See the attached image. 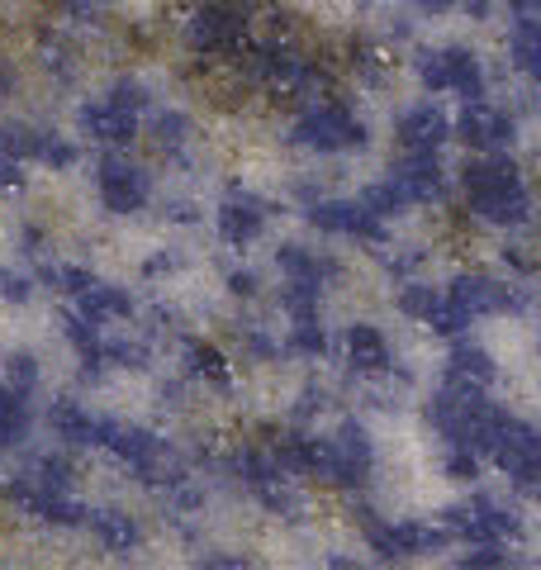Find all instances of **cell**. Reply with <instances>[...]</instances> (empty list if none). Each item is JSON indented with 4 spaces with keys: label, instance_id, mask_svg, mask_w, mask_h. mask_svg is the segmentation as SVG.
Masks as SVG:
<instances>
[{
    "label": "cell",
    "instance_id": "484cf974",
    "mask_svg": "<svg viewBox=\"0 0 541 570\" xmlns=\"http://www.w3.org/2000/svg\"><path fill=\"white\" fill-rule=\"evenodd\" d=\"M29 433V395L6 385L0 390V448H14Z\"/></svg>",
    "mask_w": 541,
    "mask_h": 570
},
{
    "label": "cell",
    "instance_id": "7402d4cb",
    "mask_svg": "<svg viewBox=\"0 0 541 570\" xmlns=\"http://www.w3.org/2000/svg\"><path fill=\"white\" fill-rule=\"evenodd\" d=\"M451 381H465V385H480V390H490L499 381V366H494V356L475 347V343H456L451 347Z\"/></svg>",
    "mask_w": 541,
    "mask_h": 570
},
{
    "label": "cell",
    "instance_id": "9a60e30c",
    "mask_svg": "<svg viewBox=\"0 0 541 570\" xmlns=\"http://www.w3.org/2000/svg\"><path fill=\"white\" fill-rule=\"evenodd\" d=\"M461 138L471 142V148H480V153H503L513 142V119L499 110V105H490V100H471L465 105V115H461Z\"/></svg>",
    "mask_w": 541,
    "mask_h": 570
},
{
    "label": "cell",
    "instance_id": "2e32d148",
    "mask_svg": "<svg viewBox=\"0 0 541 570\" xmlns=\"http://www.w3.org/2000/svg\"><path fill=\"white\" fill-rule=\"evenodd\" d=\"M390 181L404 190L409 205H432V200H442V186H446V181H442L437 153H400V163H394Z\"/></svg>",
    "mask_w": 541,
    "mask_h": 570
},
{
    "label": "cell",
    "instance_id": "8992f818",
    "mask_svg": "<svg viewBox=\"0 0 541 570\" xmlns=\"http://www.w3.org/2000/svg\"><path fill=\"white\" fill-rule=\"evenodd\" d=\"M148 110V96H142V86H115L110 96L90 100L81 110V134L96 138V142H110V148H124V142L138 138V115Z\"/></svg>",
    "mask_w": 541,
    "mask_h": 570
},
{
    "label": "cell",
    "instance_id": "277c9868",
    "mask_svg": "<svg viewBox=\"0 0 541 570\" xmlns=\"http://www.w3.org/2000/svg\"><path fill=\"white\" fill-rule=\"evenodd\" d=\"M371 466H375L371 438L361 433L356 423H342L337 433L314 438V466H309V475L328 480V485H337V490L366 485V480H371Z\"/></svg>",
    "mask_w": 541,
    "mask_h": 570
},
{
    "label": "cell",
    "instance_id": "7a4b0ae2",
    "mask_svg": "<svg viewBox=\"0 0 541 570\" xmlns=\"http://www.w3.org/2000/svg\"><path fill=\"white\" fill-rule=\"evenodd\" d=\"M461 190L475 219L499 224V228H518L532 219V190L522 181V171L499 153H480V163L461 171Z\"/></svg>",
    "mask_w": 541,
    "mask_h": 570
},
{
    "label": "cell",
    "instance_id": "cb8c5ba5",
    "mask_svg": "<svg viewBox=\"0 0 541 570\" xmlns=\"http://www.w3.org/2000/svg\"><path fill=\"white\" fill-rule=\"evenodd\" d=\"M86 523H90V532L100 538L105 551H134L138 538H142L138 523L129 519V513H119V509H100V513H90Z\"/></svg>",
    "mask_w": 541,
    "mask_h": 570
},
{
    "label": "cell",
    "instance_id": "4316f807",
    "mask_svg": "<svg viewBox=\"0 0 541 570\" xmlns=\"http://www.w3.org/2000/svg\"><path fill=\"white\" fill-rule=\"evenodd\" d=\"M186 371L195 381H209V385H228V356L209 343H186Z\"/></svg>",
    "mask_w": 541,
    "mask_h": 570
},
{
    "label": "cell",
    "instance_id": "603a6c76",
    "mask_svg": "<svg viewBox=\"0 0 541 570\" xmlns=\"http://www.w3.org/2000/svg\"><path fill=\"white\" fill-rule=\"evenodd\" d=\"M276 262H281L285 281H304V285H318V291H323V281L333 276V262L309 253V247H299V243H285L276 253Z\"/></svg>",
    "mask_w": 541,
    "mask_h": 570
},
{
    "label": "cell",
    "instance_id": "e575fe53",
    "mask_svg": "<svg viewBox=\"0 0 541 570\" xmlns=\"http://www.w3.org/2000/svg\"><path fill=\"white\" fill-rule=\"evenodd\" d=\"M419 10L427 14H446V10H461V6H484V0H413Z\"/></svg>",
    "mask_w": 541,
    "mask_h": 570
},
{
    "label": "cell",
    "instance_id": "8fae6325",
    "mask_svg": "<svg viewBox=\"0 0 541 570\" xmlns=\"http://www.w3.org/2000/svg\"><path fill=\"white\" fill-rule=\"evenodd\" d=\"M446 528L461 532L465 542H490V547H509L518 532H522L518 513L503 509L499 499H475V504H465V509H451L446 513Z\"/></svg>",
    "mask_w": 541,
    "mask_h": 570
},
{
    "label": "cell",
    "instance_id": "1f68e13d",
    "mask_svg": "<svg viewBox=\"0 0 541 570\" xmlns=\"http://www.w3.org/2000/svg\"><path fill=\"white\" fill-rule=\"evenodd\" d=\"M10 385H14V390H24V395H33V385H39V362H33L29 352L10 356Z\"/></svg>",
    "mask_w": 541,
    "mask_h": 570
},
{
    "label": "cell",
    "instance_id": "d6986e66",
    "mask_svg": "<svg viewBox=\"0 0 541 570\" xmlns=\"http://www.w3.org/2000/svg\"><path fill=\"white\" fill-rule=\"evenodd\" d=\"M342 352H347V366L356 376H390V343L375 324H352L347 337H342Z\"/></svg>",
    "mask_w": 541,
    "mask_h": 570
},
{
    "label": "cell",
    "instance_id": "d4e9b609",
    "mask_svg": "<svg viewBox=\"0 0 541 570\" xmlns=\"http://www.w3.org/2000/svg\"><path fill=\"white\" fill-rule=\"evenodd\" d=\"M509 52H513L518 71H528L532 81H541V20H518L509 33Z\"/></svg>",
    "mask_w": 541,
    "mask_h": 570
},
{
    "label": "cell",
    "instance_id": "3957f363",
    "mask_svg": "<svg viewBox=\"0 0 541 570\" xmlns=\"http://www.w3.org/2000/svg\"><path fill=\"white\" fill-rule=\"evenodd\" d=\"M522 305V295L513 291V285H499L494 276H461L451 291L442 295L437 314H432V328L446 333V337H461L471 324H480V318L490 314H509Z\"/></svg>",
    "mask_w": 541,
    "mask_h": 570
},
{
    "label": "cell",
    "instance_id": "5b68a950",
    "mask_svg": "<svg viewBox=\"0 0 541 570\" xmlns=\"http://www.w3.org/2000/svg\"><path fill=\"white\" fill-rule=\"evenodd\" d=\"M295 142H304V148H314V153H352L361 148L371 134H366V119H361L352 105H342V100H323L314 105V110H304L295 119V129H291Z\"/></svg>",
    "mask_w": 541,
    "mask_h": 570
},
{
    "label": "cell",
    "instance_id": "ac0fdd59",
    "mask_svg": "<svg viewBox=\"0 0 541 570\" xmlns=\"http://www.w3.org/2000/svg\"><path fill=\"white\" fill-rule=\"evenodd\" d=\"M266 219H270V209H266L262 195H252V190H233L228 200L219 205V234H224L228 243H238V247L257 243L262 228H266Z\"/></svg>",
    "mask_w": 541,
    "mask_h": 570
},
{
    "label": "cell",
    "instance_id": "ba28073f",
    "mask_svg": "<svg viewBox=\"0 0 541 570\" xmlns=\"http://www.w3.org/2000/svg\"><path fill=\"white\" fill-rule=\"evenodd\" d=\"M100 448H110L124 466L142 480H171V452L167 442L148 428H134V423H115V419H100Z\"/></svg>",
    "mask_w": 541,
    "mask_h": 570
},
{
    "label": "cell",
    "instance_id": "7c38bea8",
    "mask_svg": "<svg viewBox=\"0 0 541 570\" xmlns=\"http://www.w3.org/2000/svg\"><path fill=\"white\" fill-rule=\"evenodd\" d=\"M494 461L503 466V475L513 480L518 490L541 494V433L528 423H509V433L499 438Z\"/></svg>",
    "mask_w": 541,
    "mask_h": 570
},
{
    "label": "cell",
    "instance_id": "f546056e",
    "mask_svg": "<svg viewBox=\"0 0 541 570\" xmlns=\"http://www.w3.org/2000/svg\"><path fill=\"white\" fill-rule=\"evenodd\" d=\"M153 134H157L161 148H180V142L190 138V119H186V115H157Z\"/></svg>",
    "mask_w": 541,
    "mask_h": 570
},
{
    "label": "cell",
    "instance_id": "e0dca14e",
    "mask_svg": "<svg viewBox=\"0 0 541 570\" xmlns=\"http://www.w3.org/2000/svg\"><path fill=\"white\" fill-rule=\"evenodd\" d=\"M394 134H400V153H442V142L451 138V119L437 105H413L400 115Z\"/></svg>",
    "mask_w": 541,
    "mask_h": 570
},
{
    "label": "cell",
    "instance_id": "9c48e42d",
    "mask_svg": "<svg viewBox=\"0 0 541 570\" xmlns=\"http://www.w3.org/2000/svg\"><path fill=\"white\" fill-rule=\"evenodd\" d=\"M419 77H423L427 91L461 96L465 105L484 100V62L475 58L471 48H432V52H423Z\"/></svg>",
    "mask_w": 541,
    "mask_h": 570
},
{
    "label": "cell",
    "instance_id": "44dd1931",
    "mask_svg": "<svg viewBox=\"0 0 541 570\" xmlns=\"http://www.w3.org/2000/svg\"><path fill=\"white\" fill-rule=\"evenodd\" d=\"M48 423H52V433H58L62 442H71V448H90V442H100V419L86 414L77 400L52 404L48 409Z\"/></svg>",
    "mask_w": 541,
    "mask_h": 570
},
{
    "label": "cell",
    "instance_id": "30bf717a",
    "mask_svg": "<svg viewBox=\"0 0 541 570\" xmlns=\"http://www.w3.org/2000/svg\"><path fill=\"white\" fill-rule=\"evenodd\" d=\"M96 190H100V205L110 214H138L153 195V176L138 163H124V157H100Z\"/></svg>",
    "mask_w": 541,
    "mask_h": 570
},
{
    "label": "cell",
    "instance_id": "836d02e7",
    "mask_svg": "<svg viewBox=\"0 0 541 570\" xmlns=\"http://www.w3.org/2000/svg\"><path fill=\"white\" fill-rule=\"evenodd\" d=\"M503 262H509L513 272H522V276L537 272V253H528V247H522V243H509V253H503Z\"/></svg>",
    "mask_w": 541,
    "mask_h": 570
},
{
    "label": "cell",
    "instance_id": "83f0119b",
    "mask_svg": "<svg viewBox=\"0 0 541 570\" xmlns=\"http://www.w3.org/2000/svg\"><path fill=\"white\" fill-rule=\"evenodd\" d=\"M437 305H442V291H432V285H423V281H404L400 285V309L409 318H419V324H432Z\"/></svg>",
    "mask_w": 541,
    "mask_h": 570
},
{
    "label": "cell",
    "instance_id": "ffe728a7",
    "mask_svg": "<svg viewBox=\"0 0 541 570\" xmlns=\"http://www.w3.org/2000/svg\"><path fill=\"white\" fill-rule=\"evenodd\" d=\"M77 309L90 318V324H100V328H110V324H124V318L134 314V299L119 291V285H90L86 295H77Z\"/></svg>",
    "mask_w": 541,
    "mask_h": 570
},
{
    "label": "cell",
    "instance_id": "f1b7e54d",
    "mask_svg": "<svg viewBox=\"0 0 541 570\" xmlns=\"http://www.w3.org/2000/svg\"><path fill=\"white\" fill-rule=\"evenodd\" d=\"M291 347L309 352V356H318L323 347H328V337H323V328H318V314H299V318H291Z\"/></svg>",
    "mask_w": 541,
    "mask_h": 570
},
{
    "label": "cell",
    "instance_id": "d590c367",
    "mask_svg": "<svg viewBox=\"0 0 541 570\" xmlns=\"http://www.w3.org/2000/svg\"><path fill=\"white\" fill-rule=\"evenodd\" d=\"M228 285H233V295H238V299L257 295V276H247V272H233V276H228Z\"/></svg>",
    "mask_w": 541,
    "mask_h": 570
},
{
    "label": "cell",
    "instance_id": "d6a6232c",
    "mask_svg": "<svg viewBox=\"0 0 541 570\" xmlns=\"http://www.w3.org/2000/svg\"><path fill=\"white\" fill-rule=\"evenodd\" d=\"M29 276H20V272H0V299H29Z\"/></svg>",
    "mask_w": 541,
    "mask_h": 570
},
{
    "label": "cell",
    "instance_id": "4fadbf2b",
    "mask_svg": "<svg viewBox=\"0 0 541 570\" xmlns=\"http://www.w3.org/2000/svg\"><path fill=\"white\" fill-rule=\"evenodd\" d=\"M361 528H366L375 557H385V561L419 557V551H432L446 538V532L423 528V523H381V519H375V509H361Z\"/></svg>",
    "mask_w": 541,
    "mask_h": 570
},
{
    "label": "cell",
    "instance_id": "52a82bcc",
    "mask_svg": "<svg viewBox=\"0 0 541 570\" xmlns=\"http://www.w3.org/2000/svg\"><path fill=\"white\" fill-rule=\"evenodd\" d=\"M247 0H205L200 10L190 14V43L205 52V58H224V52H238L247 43Z\"/></svg>",
    "mask_w": 541,
    "mask_h": 570
},
{
    "label": "cell",
    "instance_id": "5bb4252c",
    "mask_svg": "<svg viewBox=\"0 0 541 570\" xmlns=\"http://www.w3.org/2000/svg\"><path fill=\"white\" fill-rule=\"evenodd\" d=\"M309 224L323 228V234H337V238H381L385 234V219L375 214L366 200H318L309 205Z\"/></svg>",
    "mask_w": 541,
    "mask_h": 570
},
{
    "label": "cell",
    "instance_id": "6da1fadb",
    "mask_svg": "<svg viewBox=\"0 0 541 570\" xmlns=\"http://www.w3.org/2000/svg\"><path fill=\"white\" fill-rule=\"evenodd\" d=\"M427 423L442 433L446 448H461V452H475V456H494L499 438L509 433V414L499 404L484 400L480 385H465V381H446L437 395L427 400Z\"/></svg>",
    "mask_w": 541,
    "mask_h": 570
},
{
    "label": "cell",
    "instance_id": "4dcf8cb0",
    "mask_svg": "<svg viewBox=\"0 0 541 570\" xmlns=\"http://www.w3.org/2000/svg\"><path fill=\"white\" fill-rule=\"evenodd\" d=\"M39 163H48V167H71V163H77V148H71V142H62L58 134H43V138H39Z\"/></svg>",
    "mask_w": 541,
    "mask_h": 570
},
{
    "label": "cell",
    "instance_id": "8d00e7d4",
    "mask_svg": "<svg viewBox=\"0 0 541 570\" xmlns=\"http://www.w3.org/2000/svg\"><path fill=\"white\" fill-rule=\"evenodd\" d=\"M518 14H541V0H509Z\"/></svg>",
    "mask_w": 541,
    "mask_h": 570
}]
</instances>
